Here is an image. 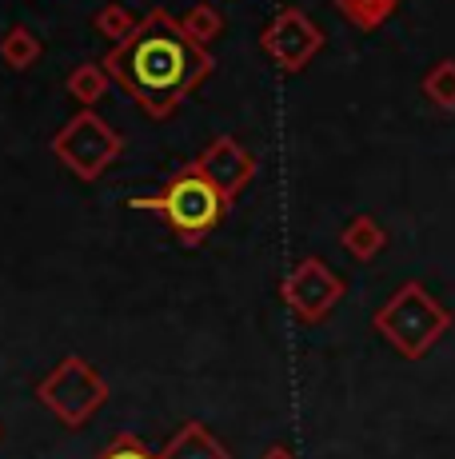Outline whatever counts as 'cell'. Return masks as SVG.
<instances>
[{"mask_svg": "<svg viewBox=\"0 0 455 459\" xmlns=\"http://www.w3.org/2000/svg\"><path fill=\"white\" fill-rule=\"evenodd\" d=\"M108 68L148 108H168L204 73V56L192 48V40H184V32L168 16L156 13L112 52Z\"/></svg>", "mask_w": 455, "mask_h": 459, "instance_id": "cell-1", "label": "cell"}, {"mask_svg": "<svg viewBox=\"0 0 455 459\" xmlns=\"http://www.w3.org/2000/svg\"><path fill=\"white\" fill-rule=\"evenodd\" d=\"M448 324H451L448 312L419 284H408L380 316V328L388 332L391 340H396V348H404L408 356H424V351L448 332Z\"/></svg>", "mask_w": 455, "mask_h": 459, "instance_id": "cell-2", "label": "cell"}, {"mask_svg": "<svg viewBox=\"0 0 455 459\" xmlns=\"http://www.w3.org/2000/svg\"><path fill=\"white\" fill-rule=\"evenodd\" d=\"M156 204L164 208V216L172 220V228L184 236H200L220 220V192L204 180V176H180L168 184Z\"/></svg>", "mask_w": 455, "mask_h": 459, "instance_id": "cell-3", "label": "cell"}, {"mask_svg": "<svg viewBox=\"0 0 455 459\" xmlns=\"http://www.w3.org/2000/svg\"><path fill=\"white\" fill-rule=\"evenodd\" d=\"M424 88H427V96H432L440 108H455V60H443V65H435Z\"/></svg>", "mask_w": 455, "mask_h": 459, "instance_id": "cell-4", "label": "cell"}, {"mask_svg": "<svg viewBox=\"0 0 455 459\" xmlns=\"http://www.w3.org/2000/svg\"><path fill=\"white\" fill-rule=\"evenodd\" d=\"M339 4H348V13L360 24H375L391 13V0H339Z\"/></svg>", "mask_w": 455, "mask_h": 459, "instance_id": "cell-5", "label": "cell"}, {"mask_svg": "<svg viewBox=\"0 0 455 459\" xmlns=\"http://www.w3.org/2000/svg\"><path fill=\"white\" fill-rule=\"evenodd\" d=\"M104 459H148V455L140 452V447H133V444H120V447H112Z\"/></svg>", "mask_w": 455, "mask_h": 459, "instance_id": "cell-6", "label": "cell"}]
</instances>
